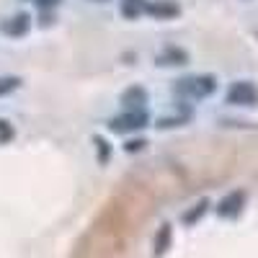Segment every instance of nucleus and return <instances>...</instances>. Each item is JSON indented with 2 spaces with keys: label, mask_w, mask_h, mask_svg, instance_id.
Segmentation results:
<instances>
[{
  "label": "nucleus",
  "mask_w": 258,
  "mask_h": 258,
  "mask_svg": "<svg viewBox=\"0 0 258 258\" xmlns=\"http://www.w3.org/2000/svg\"><path fill=\"white\" fill-rule=\"evenodd\" d=\"M214 85H217V80L212 75H194V78H183L176 85V91L183 96H191V98H204L214 91Z\"/></svg>",
  "instance_id": "obj_1"
},
{
  "label": "nucleus",
  "mask_w": 258,
  "mask_h": 258,
  "mask_svg": "<svg viewBox=\"0 0 258 258\" xmlns=\"http://www.w3.org/2000/svg\"><path fill=\"white\" fill-rule=\"evenodd\" d=\"M227 103H235V106H253L258 103V88L248 80H238L230 85L227 91Z\"/></svg>",
  "instance_id": "obj_2"
},
{
  "label": "nucleus",
  "mask_w": 258,
  "mask_h": 258,
  "mask_svg": "<svg viewBox=\"0 0 258 258\" xmlns=\"http://www.w3.org/2000/svg\"><path fill=\"white\" fill-rule=\"evenodd\" d=\"M147 124V114L145 111H126L116 119L109 121V126L114 129V132H126V129H142Z\"/></svg>",
  "instance_id": "obj_3"
},
{
  "label": "nucleus",
  "mask_w": 258,
  "mask_h": 258,
  "mask_svg": "<svg viewBox=\"0 0 258 258\" xmlns=\"http://www.w3.org/2000/svg\"><path fill=\"white\" fill-rule=\"evenodd\" d=\"M243 202H245V194H243V191H230L227 197L220 202L217 212L222 214V217H232V214H238V212H240Z\"/></svg>",
  "instance_id": "obj_4"
},
{
  "label": "nucleus",
  "mask_w": 258,
  "mask_h": 258,
  "mask_svg": "<svg viewBox=\"0 0 258 258\" xmlns=\"http://www.w3.org/2000/svg\"><path fill=\"white\" fill-rule=\"evenodd\" d=\"M142 11H147L145 0H121V13H124L126 18H137Z\"/></svg>",
  "instance_id": "obj_5"
},
{
  "label": "nucleus",
  "mask_w": 258,
  "mask_h": 258,
  "mask_svg": "<svg viewBox=\"0 0 258 258\" xmlns=\"http://www.w3.org/2000/svg\"><path fill=\"white\" fill-rule=\"evenodd\" d=\"M121 101L129 106V109H132V106H142V103H145V91H142V88H129Z\"/></svg>",
  "instance_id": "obj_6"
},
{
  "label": "nucleus",
  "mask_w": 258,
  "mask_h": 258,
  "mask_svg": "<svg viewBox=\"0 0 258 258\" xmlns=\"http://www.w3.org/2000/svg\"><path fill=\"white\" fill-rule=\"evenodd\" d=\"M26 26H29V16H18V18H13V24H6L3 26V31L16 36V34H24Z\"/></svg>",
  "instance_id": "obj_7"
},
{
  "label": "nucleus",
  "mask_w": 258,
  "mask_h": 258,
  "mask_svg": "<svg viewBox=\"0 0 258 258\" xmlns=\"http://www.w3.org/2000/svg\"><path fill=\"white\" fill-rule=\"evenodd\" d=\"M147 11L153 16H176L178 13V6H170V3H153L147 6Z\"/></svg>",
  "instance_id": "obj_8"
},
{
  "label": "nucleus",
  "mask_w": 258,
  "mask_h": 258,
  "mask_svg": "<svg viewBox=\"0 0 258 258\" xmlns=\"http://www.w3.org/2000/svg\"><path fill=\"white\" fill-rule=\"evenodd\" d=\"M13 137H16V129L11 126V121H3V119H0V145L11 142Z\"/></svg>",
  "instance_id": "obj_9"
},
{
  "label": "nucleus",
  "mask_w": 258,
  "mask_h": 258,
  "mask_svg": "<svg viewBox=\"0 0 258 258\" xmlns=\"http://www.w3.org/2000/svg\"><path fill=\"white\" fill-rule=\"evenodd\" d=\"M18 78H0V96H6V93H11V91H16L18 88Z\"/></svg>",
  "instance_id": "obj_10"
},
{
  "label": "nucleus",
  "mask_w": 258,
  "mask_h": 258,
  "mask_svg": "<svg viewBox=\"0 0 258 258\" xmlns=\"http://www.w3.org/2000/svg\"><path fill=\"white\" fill-rule=\"evenodd\" d=\"M204 207H207V202H199V207H197V209H191V212L186 214V222H191L194 217H202V214H204Z\"/></svg>",
  "instance_id": "obj_11"
},
{
  "label": "nucleus",
  "mask_w": 258,
  "mask_h": 258,
  "mask_svg": "<svg viewBox=\"0 0 258 258\" xmlns=\"http://www.w3.org/2000/svg\"><path fill=\"white\" fill-rule=\"evenodd\" d=\"M34 3L39 6V8H52V6H57L59 0H34Z\"/></svg>",
  "instance_id": "obj_12"
},
{
  "label": "nucleus",
  "mask_w": 258,
  "mask_h": 258,
  "mask_svg": "<svg viewBox=\"0 0 258 258\" xmlns=\"http://www.w3.org/2000/svg\"><path fill=\"white\" fill-rule=\"evenodd\" d=\"M142 145H145L142 140H137V142H126V150H129V153H132V150H140Z\"/></svg>",
  "instance_id": "obj_13"
}]
</instances>
